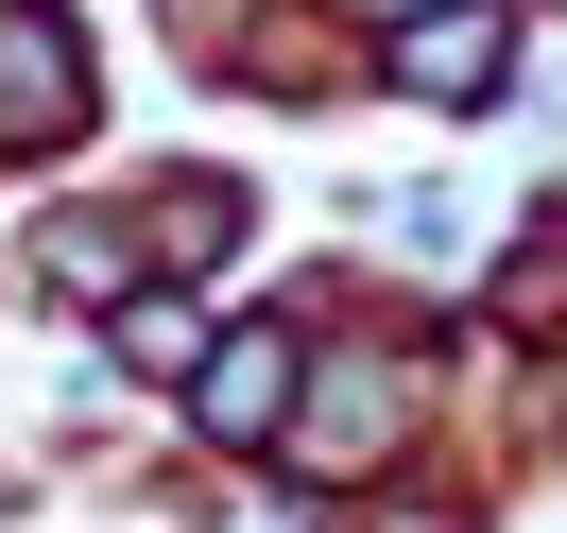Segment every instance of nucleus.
Instances as JSON below:
<instances>
[{"mask_svg": "<svg viewBox=\"0 0 567 533\" xmlns=\"http://www.w3.org/2000/svg\"><path fill=\"white\" fill-rule=\"evenodd\" d=\"M276 396H292V345H276V327H241V345L207 361V430H276Z\"/></svg>", "mask_w": 567, "mask_h": 533, "instance_id": "f257e3e1", "label": "nucleus"}]
</instances>
